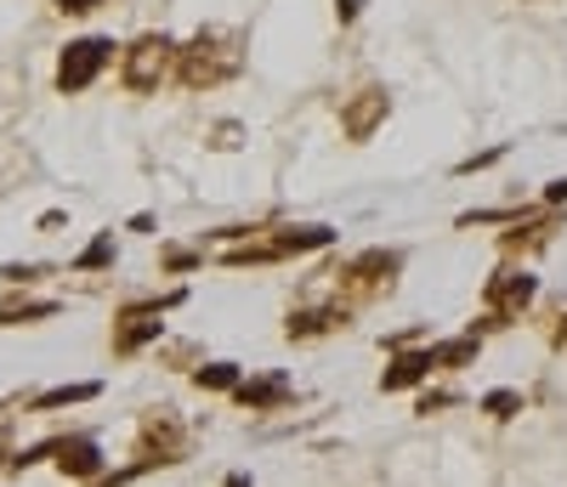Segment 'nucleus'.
<instances>
[{
  "instance_id": "nucleus-1",
  "label": "nucleus",
  "mask_w": 567,
  "mask_h": 487,
  "mask_svg": "<svg viewBox=\"0 0 567 487\" xmlns=\"http://www.w3.org/2000/svg\"><path fill=\"white\" fill-rule=\"evenodd\" d=\"M336 244V227H250L245 244H227L221 250V267H272V261H296V256H312V250H329Z\"/></svg>"
},
{
  "instance_id": "nucleus-2",
  "label": "nucleus",
  "mask_w": 567,
  "mask_h": 487,
  "mask_svg": "<svg viewBox=\"0 0 567 487\" xmlns=\"http://www.w3.org/2000/svg\"><path fill=\"white\" fill-rule=\"evenodd\" d=\"M398 272H403V256L398 250H358L352 261H341L329 278H336V301L341 307H363V301L392 296Z\"/></svg>"
},
{
  "instance_id": "nucleus-3",
  "label": "nucleus",
  "mask_w": 567,
  "mask_h": 487,
  "mask_svg": "<svg viewBox=\"0 0 567 487\" xmlns=\"http://www.w3.org/2000/svg\"><path fill=\"white\" fill-rule=\"evenodd\" d=\"M194 454V436H187L182 414L176 408H148L136 425V448H131V465L148 476V470H171Z\"/></svg>"
},
{
  "instance_id": "nucleus-4",
  "label": "nucleus",
  "mask_w": 567,
  "mask_h": 487,
  "mask_svg": "<svg viewBox=\"0 0 567 487\" xmlns=\"http://www.w3.org/2000/svg\"><path fill=\"white\" fill-rule=\"evenodd\" d=\"M171 69H176V85L182 91H210V85L239 74V52H233L221 34H194L187 45H176V63Z\"/></svg>"
},
{
  "instance_id": "nucleus-5",
  "label": "nucleus",
  "mask_w": 567,
  "mask_h": 487,
  "mask_svg": "<svg viewBox=\"0 0 567 487\" xmlns=\"http://www.w3.org/2000/svg\"><path fill=\"white\" fill-rule=\"evenodd\" d=\"M539 301V278L528 267H499L488 283H483V323L471 334H488V329H511L528 307Z\"/></svg>"
},
{
  "instance_id": "nucleus-6",
  "label": "nucleus",
  "mask_w": 567,
  "mask_h": 487,
  "mask_svg": "<svg viewBox=\"0 0 567 487\" xmlns=\"http://www.w3.org/2000/svg\"><path fill=\"white\" fill-rule=\"evenodd\" d=\"M182 307V289H171L165 301H131L114 312V334H109V346L114 358H136L142 346H154V340L165 334V312Z\"/></svg>"
},
{
  "instance_id": "nucleus-7",
  "label": "nucleus",
  "mask_w": 567,
  "mask_h": 487,
  "mask_svg": "<svg viewBox=\"0 0 567 487\" xmlns=\"http://www.w3.org/2000/svg\"><path fill=\"white\" fill-rule=\"evenodd\" d=\"M171 63H176V40H171V34H142V40H131V45H125V58H120V80H125V91H131V96H154V91H159V80L171 74Z\"/></svg>"
},
{
  "instance_id": "nucleus-8",
  "label": "nucleus",
  "mask_w": 567,
  "mask_h": 487,
  "mask_svg": "<svg viewBox=\"0 0 567 487\" xmlns=\"http://www.w3.org/2000/svg\"><path fill=\"white\" fill-rule=\"evenodd\" d=\"M114 63V40L103 34H80L63 45V58H58V91L63 96H80L85 85H97V74Z\"/></svg>"
},
{
  "instance_id": "nucleus-9",
  "label": "nucleus",
  "mask_w": 567,
  "mask_h": 487,
  "mask_svg": "<svg viewBox=\"0 0 567 487\" xmlns=\"http://www.w3.org/2000/svg\"><path fill=\"white\" fill-rule=\"evenodd\" d=\"M352 323V307L341 301H307V307H290V318H284V340H296V346H307V340H323V334H341Z\"/></svg>"
},
{
  "instance_id": "nucleus-10",
  "label": "nucleus",
  "mask_w": 567,
  "mask_h": 487,
  "mask_svg": "<svg viewBox=\"0 0 567 487\" xmlns=\"http://www.w3.org/2000/svg\"><path fill=\"white\" fill-rule=\"evenodd\" d=\"M386 114H392L386 85H363L358 96H347V108H341V131H347V142H369L374 131L386 125Z\"/></svg>"
},
{
  "instance_id": "nucleus-11",
  "label": "nucleus",
  "mask_w": 567,
  "mask_h": 487,
  "mask_svg": "<svg viewBox=\"0 0 567 487\" xmlns=\"http://www.w3.org/2000/svg\"><path fill=\"white\" fill-rule=\"evenodd\" d=\"M556 232H561V216H556V210H550V216H523V221H511V232H499V256H505V261L534 256V250H545Z\"/></svg>"
},
{
  "instance_id": "nucleus-12",
  "label": "nucleus",
  "mask_w": 567,
  "mask_h": 487,
  "mask_svg": "<svg viewBox=\"0 0 567 487\" xmlns=\"http://www.w3.org/2000/svg\"><path fill=\"white\" fill-rule=\"evenodd\" d=\"M290 397H296L290 374H256V380H239V385H233V403L250 408V414H272V408L290 403Z\"/></svg>"
},
{
  "instance_id": "nucleus-13",
  "label": "nucleus",
  "mask_w": 567,
  "mask_h": 487,
  "mask_svg": "<svg viewBox=\"0 0 567 487\" xmlns=\"http://www.w3.org/2000/svg\"><path fill=\"white\" fill-rule=\"evenodd\" d=\"M425 380H432V358L403 346V352H392V363L381 374V392H414V385H425Z\"/></svg>"
},
{
  "instance_id": "nucleus-14",
  "label": "nucleus",
  "mask_w": 567,
  "mask_h": 487,
  "mask_svg": "<svg viewBox=\"0 0 567 487\" xmlns=\"http://www.w3.org/2000/svg\"><path fill=\"white\" fill-rule=\"evenodd\" d=\"M432 369H471L483 358V334H454V340H437V346H425Z\"/></svg>"
},
{
  "instance_id": "nucleus-15",
  "label": "nucleus",
  "mask_w": 567,
  "mask_h": 487,
  "mask_svg": "<svg viewBox=\"0 0 567 487\" xmlns=\"http://www.w3.org/2000/svg\"><path fill=\"white\" fill-rule=\"evenodd\" d=\"M63 307L58 301H34V296H7L0 301V329H18V323H45V318H58Z\"/></svg>"
},
{
  "instance_id": "nucleus-16",
  "label": "nucleus",
  "mask_w": 567,
  "mask_h": 487,
  "mask_svg": "<svg viewBox=\"0 0 567 487\" xmlns=\"http://www.w3.org/2000/svg\"><path fill=\"white\" fill-rule=\"evenodd\" d=\"M91 397H103V385L97 380H80V385H52V392H40L29 408L45 414V408H74V403H91Z\"/></svg>"
},
{
  "instance_id": "nucleus-17",
  "label": "nucleus",
  "mask_w": 567,
  "mask_h": 487,
  "mask_svg": "<svg viewBox=\"0 0 567 487\" xmlns=\"http://www.w3.org/2000/svg\"><path fill=\"white\" fill-rule=\"evenodd\" d=\"M239 380H245L239 363H199V369H194V385H199V392H233Z\"/></svg>"
},
{
  "instance_id": "nucleus-18",
  "label": "nucleus",
  "mask_w": 567,
  "mask_h": 487,
  "mask_svg": "<svg viewBox=\"0 0 567 487\" xmlns=\"http://www.w3.org/2000/svg\"><path fill=\"white\" fill-rule=\"evenodd\" d=\"M103 267H114V232H97L85 244V250L74 256V272H103Z\"/></svg>"
},
{
  "instance_id": "nucleus-19",
  "label": "nucleus",
  "mask_w": 567,
  "mask_h": 487,
  "mask_svg": "<svg viewBox=\"0 0 567 487\" xmlns=\"http://www.w3.org/2000/svg\"><path fill=\"white\" fill-rule=\"evenodd\" d=\"M477 408H483L488 419H516V414L528 408V397H523V392H511V385H499V392H488Z\"/></svg>"
},
{
  "instance_id": "nucleus-20",
  "label": "nucleus",
  "mask_w": 567,
  "mask_h": 487,
  "mask_svg": "<svg viewBox=\"0 0 567 487\" xmlns=\"http://www.w3.org/2000/svg\"><path fill=\"white\" fill-rule=\"evenodd\" d=\"M539 329H545V340L556 352H567V296H556L545 312H539Z\"/></svg>"
},
{
  "instance_id": "nucleus-21",
  "label": "nucleus",
  "mask_w": 567,
  "mask_h": 487,
  "mask_svg": "<svg viewBox=\"0 0 567 487\" xmlns=\"http://www.w3.org/2000/svg\"><path fill=\"white\" fill-rule=\"evenodd\" d=\"M499 159H505V148H488V154H471V159H460L454 170H460V176H477V170H488V165H499Z\"/></svg>"
},
{
  "instance_id": "nucleus-22",
  "label": "nucleus",
  "mask_w": 567,
  "mask_h": 487,
  "mask_svg": "<svg viewBox=\"0 0 567 487\" xmlns=\"http://www.w3.org/2000/svg\"><path fill=\"white\" fill-rule=\"evenodd\" d=\"M194 267H199L194 250H165V272H194Z\"/></svg>"
},
{
  "instance_id": "nucleus-23",
  "label": "nucleus",
  "mask_w": 567,
  "mask_h": 487,
  "mask_svg": "<svg viewBox=\"0 0 567 487\" xmlns=\"http://www.w3.org/2000/svg\"><path fill=\"white\" fill-rule=\"evenodd\" d=\"M437 408H454V392H425L414 403V414H437Z\"/></svg>"
},
{
  "instance_id": "nucleus-24",
  "label": "nucleus",
  "mask_w": 567,
  "mask_h": 487,
  "mask_svg": "<svg viewBox=\"0 0 567 487\" xmlns=\"http://www.w3.org/2000/svg\"><path fill=\"white\" fill-rule=\"evenodd\" d=\"M103 0H58V12H69V18H85V12H97Z\"/></svg>"
},
{
  "instance_id": "nucleus-25",
  "label": "nucleus",
  "mask_w": 567,
  "mask_h": 487,
  "mask_svg": "<svg viewBox=\"0 0 567 487\" xmlns=\"http://www.w3.org/2000/svg\"><path fill=\"white\" fill-rule=\"evenodd\" d=\"M45 267H0V278H12V283H34Z\"/></svg>"
},
{
  "instance_id": "nucleus-26",
  "label": "nucleus",
  "mask_w": 567,
  "mask_h": 487,
  "mask_svg": "<svg viewBox=\"0 0 567 487\" xmlns=\"http://www.w3.org/2000/svg\"><path fill=\"white\" fill-rule=\"evenodd\" d=\"M210 148H239V125H216V142Z\"/></svg>"
},
{
  "instance_id": "nucleus-27",
  "label": "nucleus",
  "mask_w": 567,
  "mask_h": 487,
  "mask_svg": "<svg viewBox=\"0 0 567 487\" xmlns=\"http://www.w3.org/2000/svg\"><path fill=\"white\" fill-rule=\"evenodd\" d=\"M545 205L556 210V205H567V176H556L550 187H545Z\"/></svg>"
},
{
  "instance_id": "nucleus-28",
  "label": "nucleus",
  "mask_w": 567,
  "mask_h": 487,
  "mask_svg": "<svg viewBox=\"0 0 567 487\" xmlns=\"http://www.w3.org/2000/svg\"><path fill=\"white\" fill-rule=\"evenodd\" d=\"M358 12H363V0H336V18H341V23H352Z\"/></svg>"
},
{
  "instance_id": "nucleus-29",
  "label": "nucleus",
  "mask_w": 567,
  "mask_h": 487,
  "mask_svg": "<svg viewBox=\"0 0 567 487\" xmlns=\"http://www.w3.org/2000/svg\"><path fill=\"white\" fill-rule=\"evenodd\" d=\"M0 470H12V436H7V425H0Z\"/></svg>"
},
{
  "instance_id": "nucleus-30",
  "label": "nucleus",
  "mask_w": 567,
  "mask_h": 487,
  "mask_svg": "<svg viewBox=\"0 0 567 487\" xmlns=\"http://www.w3.org/2000/svg\"><path fill=\"white\" fill-rule=\"evenodd\" d=\"M221 487H256V481H250V476H245V470H233V476H227V481H221Z\"/></svg>"
}]
</instances>
